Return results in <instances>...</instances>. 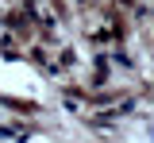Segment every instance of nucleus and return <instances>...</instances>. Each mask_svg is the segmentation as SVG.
<instances>
[{"mask_svg": "<svg viewBox=\"0 0 154 143\" xmlns=\"http://www.w3.org/2000/svg\"><path fill=\"white\" fill-rule=\"evenodd\" d=\"M0 93L42 101L46 97V85H42V78H38L31 66H23V62H0Z\"/></svg>", "mask_w": 154, "mask_h": 143, "instance_id": "1", "label": "nucleus"}, {"mask_svg": "<svg viewBox=\"0 0 154 143\" xmlns=\"http://www.w3.org/2000/svg\"><path fill=\"white\" fill-rule=\"evenodd\" d=\"M150 143H154V135H150Z\"/></svg>", "mask_w": 154, "mask_h": 143, "instance_id": "2", "label": "nucleus"}]
</instances>
